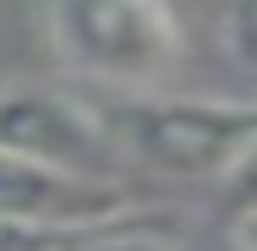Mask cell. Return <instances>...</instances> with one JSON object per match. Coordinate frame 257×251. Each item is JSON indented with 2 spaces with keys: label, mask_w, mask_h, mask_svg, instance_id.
Instances as JSON below:
<instances>
[{
  "label": "cell",
  "mask_w": 257,
  "mask_h": 251,
  "mask_svg": "<svg viewBox=\"0 0 257 251\" xmlns=\"http://www.w3.org/2000/svg\"><path fill=\"white\" fill-rule=\"evenodd\" d=\"M132 207H137V191L120 175H93V169L0 153V224L77 235V229H99V224L126 218Z\"/></svg>",
  "instance_id": "3"
},
{
  "label": "cell",
  "mask_w": 257,
  "mask_h": 251,
  "mask_svg": "<svg viewBox=\"0 0 257 251\" xmlns=\"http://www.w3.org/2000/svg\"><path fill=\"white\" fill-rule=\"evenodd\" d=\"M60 251H175L170 240H159L148 229H115V224H99V229H77Z\"/></svg>",
  "instance_id": "5"
},
{
  "label": "cell",
  "mask_w": 257,
  "mask_h": 251,
  "mask_svg": "<svg viewBox=\"0 0 257 251\" xmlns=\"http://www.w3.org/2000/svg\"><path fill=\"white\" fill-rule=\"evenodd\" d=\"M60 66L115 93H148L181 60V28L164 0H50Z\"/></svg>",
  "instance_id": "2"
},
{
  "label": "cell",
  "mask_w": 257,
  "mask_h": 251,
  "mask_svg": "<svg viewBox=\"0 0 257 251\" xmlns=\"http://www.w3.org/2000/svg\"><path fill=\"white\" fill-rule=\"evenodd\" d=\"M99 109L120 148V164L170 180H213L257 148V104L120 93Z\"/></svg>",
  "instance_id": "1"
},
{
  "label": "cell",
  "mask_w": 257,
  "mask_h": 251,
  "mask_svg": "<svg viewBox=\"0 0 257 251\" xmlns=\"http://www.w3.org/2000/svg\"><path fill=\"white\" fill-rule=\"evenodd\" d=\"M230 44H235L241 71L252 77V88H257V22H252V0H241V11H235V22H230Z\"/></svg>",
  "instance_id": "6"
},
{
  "label": "cell",
  "mask_w": 257,
  "mask_h": 251,
  "mask_svg": "<svg viewBox=\"0 0 257 251\" xmlns=\"http://www.w3.org/2000/svg\"><path fill=\"white\" fill-rule=\"evenodd\" d=\"M71 235H50V229H22V224H0V251H60Z\"/></svg>",
  "instance_id": "7"
},
{
  "label": "cell",
  "mask_w": 257,
  "mask_h": 251,
  "mask_svg": "<svg viewBox=\"0 0 257 251\" xmlns=\"http://www.w3.org/2000/svg\"><path fill=\"white\" fill-rule=\"evenodd\" d=\"M0 153L93 169V175L120 169V148L104 126V109L60 88H6L0 93Z\"/></svg>",
  "instance_id": "4"
}]
</instances>
